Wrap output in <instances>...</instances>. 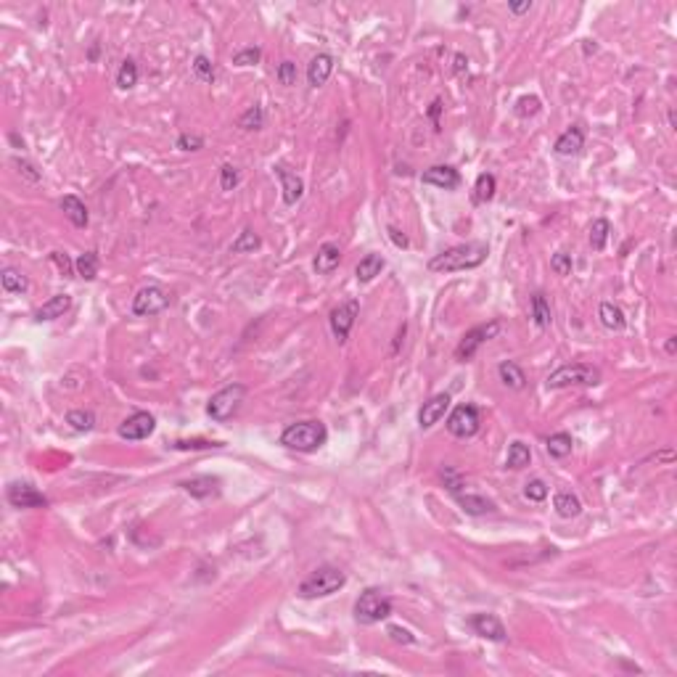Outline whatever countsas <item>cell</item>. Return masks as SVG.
<instances>
[{"label":"cell","instance_id":"34","mask_svg":"<svg viewBox=\"0 0 677 677\" xmlns=\"http://www.w3.org/2000/svg\"><path fill=\"white\" fill-rule=\"evenodd\" d=\"M609 233H611V222L606 220V217L593 220V225H590V246L596 252H603L606 249V241H609Z\"/></svg>","mask_w":677,"mask_h":677},{"label":"cell","instance_id":"12","mask_svg":"<svg viewBox=\"0 0 677 677\" xmlns=\"http://www.w3.org/2000/svg\"><path fill=\"white\" fill-rule=\"evenodd\" d=\"M6 498H8V503L14 508H46L48 505L46 495L40 489H35L32 484H27V482H11L8 489H6Z\"/></svg>","mask_w":677,"mask_h":677},{"label":"cell","instance_id":"50","mask_svg":"<svg viewBox=\"0 0 677 677\" xmlns=\"http://www.w3.org/2000/svg\"><path fill=\"white\" fill-rule=\"evenodd\" d=\"M50 259L59 265V270H61L63 275H72V270H75V262L66 257L63 252H50Z\"/></svg>","mask_w":677,"mask_h":677},{"label":"cell","instance_id":"46","mask_svg":"<svg viewBox=\"0 0 677 677\" xmlns=\"http://www.w3.org/2000/svg\"><path fill=\"white\" fill-rule=\"evenodd\" d=\"M175 450H206V447H220L217 442H209V440H177L173 442Z\"/></svg>","mask_w":677,"mask_h":677},{"label":"cell","instance_id":"49","mask_svg":"<svg viewBox=\"0 0 677 677\" xmlns=\"http://www.w3.org/2000/svg\"><path fill=\"white\" fill-rule=\"evenodd\" d=\"M386 635L392 638L394 643H402V646H410V643L415 640V638H413V635H410V632L405 630V627H397V625H392V627L386 630Z\"/></svg>","mask_w":677,"mask_h":677},{"label":"cell","instance_id":"17","mask_svg":"<svg viewBox=\"0 0 677 677\" xmlns=\"http://www.w3.org/2000/svg\"><path fill=\"white\" fill-rule=\"evenodd\" d=\"M180 487L186 489L190 498L206 500V498L220 495V479L217 476H190L186 482H180Z\"/></svg>","mask_w":677,"mask_h":677},{"label":"cell","instance_id":"8","mask_svg":"<svg viewBox=\"0 0 677 677\" xmlns=\"http://www.w3.org/2000/svg\"><path fill=\"white\" fill-rule=\"evenodd\" d=\"M170 307V294L161 286H143L141 291L133 297V315L148 317L159 315Z\"/></svg>","mask_w":677,"mask_h":677},{"label":"cell","instance_id":"19","mask_svg":"<svg viewBox=\"0 0 677 677\" xmlns=\"http://www.w3.org/2000/svg\"><path fill=\"white\" fill-rule=\"evenodd\" d=\"M331 72H333V56L331 53H317L315 59L310 61V66H307V82H310V88L326 85L328 77H331Z\"/></svg>","mask_w":677,"mask_h":677},{"label":"cell","instance_id":"5","mask_svg":"<svg viewBox=\"0 0 677 677\" xmlns=\"http://www.w3.org/2000/svg\"><path fill=\"white\" fill-rule=\"evenodd\" d=\"M600 381V371L593 365H582V362H569L556 368L548 376V389H564V386H596Z\"/></svg>","mask_w":677,"mask_h":677},{"label":"cell","instance_id":"6","mask_svg":"<svg viewBox=\"0 0 677 677\" xmlns=\"http://www.w3.org/2000/svg\"><path fill=\"white\" fill-rule=\"evenodd\" d=\"M246 386L244 384H228V386H222L220 392H215L209 397V402H206V413H209V418L212 421H228L238 408H241V402H244V397H246Z\"/></svg>","mask_w":677,"mask_h":677},{"label":"cell","instance_id":"39","mask_svg":"<svg viewBox=\"0 0 677 677\" xmlns=\"http://www.w3.org/2000/svg\"><path fill=\"white\" fill-rule=\"evenodd\" d=\"M540 98L537 95H521L519 101H516V106H513V111H516V117H521V119H527V117H535L537 111H540Z\"/></svg>","mask_w":677,"mask_h":677},{"label":"cell","instance_id":"22","mask_svg":"<svg viewBox=\"0 0 677 677\" xmlns=\"http://www.w3.org/2000/svg\"><path fill=\"white\" fill-rule=\"evenodd\" d=\"M339 262H342V249H339V244H323L320 249H317V254H315V273L317 275H328V273H333V270L339 268Z\"/></svg>","mask_w":677,"mask_h":677},{"label":"cell","instance_id":"56","mask_svg":"<svg viewBox=\"0 0 677 677\" xmlns=\"http://www.w3.org/2000/svg\"><path fill=\"white\" fill-rule=\"evenodd\" d=\"M596 50H598V46L593 40H585V53H596Z\"/></svg>","mask_w":677,"mask_h":677},{"label":"cell","instance_id":"36","mask_svg":"<svg viewBox=\"0 0 677 677\" xmlns=\"http://www.w3.org/2000/svg\"><path fill=\"white\" fill-rule=\"evenodd\" d=\"M135 85H138V63L133 61V59H125L122 66H119V72H117V88L119 90H130Z\"/></svg>","mask_w":677,"mask_h":677},{"label":"cell","instance_id":"7","mask_svg":"<svg viewBox=\"0 0 677 677\" xmlns=\"http://www.w3.org/2000/svg\"><path fill=\"white\" fill-rule=\"evenodd\" d=\"M503 328L500 320H489V323H482V326H473L471 331L463 333V339L458 342L455 346V360L458 362H469L476 355V349L482 344H487L489 339H495Z\"/></svg>","mask_w":677,"mask_h":677},{"label":"cell","instance_id":"14","mask_svg":"<svg viewBox=\"0 0 677 677\" xmlns=\"http://www.w3.org/2000/svg\"><path fill=\"white\" fill-rule=\"evenodd\" d=\"M421 180L426 186H437L442 190H455L460 186V173L450 164H434V167L424 170Z\"/></svg>","mask_w":677,"mask_h":677},{"label":"cell","instance_id":"55","mask_svg":"<svg viewBox=\"0 0 677 677\" xmlns=\"http://www.w3.org/2000/svg\"><path fill=\"white\" fill-rule=\"evenodd\" d=\"M664 352H667V355H675V352H677V339H675V336H669V339H667Z\"/></svg>","mask_w":677,"mask_h":677},{"label":"cell","instance_id":"45","mask_svg":"<svg viewBox=\"0 0 677 677\" xmlns=\"http://www.w3.org/2000/svg\"><path fill=\"white\" fill-rule=\"evenodd\" d=\"M220 186H222V190H233L238 186V170L233 167V164H222Z\"/></svg>","mask_w":677,"mask_h":677},{"label":"cell","instance_id":"27","mask_svg":"<svg viewBox=\"0 0 677 677\" xmlns=\"http://www.w3.org/2000/svg\"><path fill=\"white\" fill-rule=\"evenodd\" d=\"M498 373H500V381H503L505 386H511V389H524L527 386V376H524V371L519 368V362L503 360L498 365Z\"/></svg>","mask_w":677,"mask_h":677},{"label":"cell","instance_id":"41","mask_svg":"<svg viewBox=\"0 0 677 677\" xmlns=\"http://www.w3.org/2000/svg\"><path fill=\"white\" fill-rule=\"evenodd\" d=\"M259 59H262V50L257 46L241 48V50L233 53V63L236 66H254V63H259Z\"/></svg>","mask_w":677,"mask_h":677},{"label":"cell","instance_id":"10","mask_svg":"<svg viewBox=\"0 0 677 677\" xmlns=\"http://www.w3.org/2000/svg\"><path fill=\"white\" fill-rule=\"evenodd\" d=\"M357 313H360V302L357 300H346V302H342L339 307H333L331 310L328 323H331V331H333V336L339 339V344H344L346 339H349V331H352V326H355Z\"/></svg>","mask_w":677,"mask_h":677},{"label":"cell","instance_id":"47","mask_svg":"<svg viewBox=\"0 0 677 677\" xmlns=\"http://www.w3.org/2000/svg\"><path fill=\"white\" fill-rule=\"evenodd\" d=\"M177 148L180 151H199V148H204V138L202 135H180L177 138Z\"/></svg>","mask_w":677,"mask_h":677},{"label":"cell","instance_id":"11","mask_svg":"<svg viewBox=\"0 0 677 677\" xmlns=\"http://www.w3.org/2000/svg\"><path fill=\"white\" fill-rule=\"evenodd\" d=\"M154 429H157V418L151 415V413H146V410H138V413H133L130 418H125L122 424H119V437L122 440H130V442H138V440H146V437H151L154 434Z\"/></svg>","mask_w":677,"mask_h":677},{"label":"cell","instance_id":"24","mask_svg":"<svg viewBox=\"0 0 677 677\" xmlns=\"http://www.w3.org/2000/svg\"><path fill=\"white\" fill-rule=\"evenodd\" d=\"M384 265H386V259L381 254H365L360 262H357V268H355V278L360 284H371L376 275H381Z\"/></svg>","mask_w":677,"mask_h":677},{"label":"cell","instance_id":"26","mask_svg":"<svg viewBox=\"0 0 677 677\" xmlns=\"http://www.w3.org/2000/svg\"><path fill=\"white\" fill-rule=\"evenodd\" d=\"M553 508H556V513H558L561 519H574V516H580L582 503H580V498L571 495V492H558V495L553 498Z\"/></svg>","mask_w":677,"mask_h":677},{"label":"cell","instance_id":"23","mask_svg":"<svg viewBox=\"0 0 677 677\" xmlns=\"http://www.w3.org/2000/svg\"><path fill=\"white\" fill-rule=\"evenodd\" d=\"M59 206H61V212L66 215V220L72 222L75 228H88V222H90V215H88V206L82 204L79 202L77 196H63L61 202H59Z\"/></svg>","mask_w":677,"mask_h":677},{"label":"cell","instance_id":"3","mask_svg":"<svg viewBox=\"0 0 677 677\" xmlns=\"http://www.w3.org/2000/svg\"><path fill=\"white\" fill-rule=\"evenodd\" d=\"M346 585V574L339 567H317L300 582L302 598H328Z\"/></svg>","mask_w":677,"mask_h":677},{"label":"cell","instance_id":"25","mask_svg":"<svg viewBox=\"0 0 677 677\" xmlns=\"http://www.w3.org/2000/svg\"><path fill=\"white\" fill-rule=\"evenodd\" d=\"M598 317L603 328H609V331H625V326H627V317L622 313V307H616L614 302H603L598 307Z\"/></svg>","mask_w":677,"mask_h":677},{"label":"cell","instance_id":"37","mask_svg":"<svg viewBox=\"0 0 677 677\" xmlns=\"http://www.w3.org/2000/svg\"><path fill=\"white\" fill-rule=\"evenodd\" d=\"M238 127L241 130H259V127H265V111H262V106L259 104L249 106V109L238 117Z\"/></svg>","mask_w":677,"mask_h":677},{"label":"cell","instance_id":"20","mask_svg":"<svg viewBox=\"0 0 677 677\" xmlns=\"http://www.w3.org/2000/svg\"><path fill=\"white\" fill-rule=\"evenodd\" d=\"M69 307H72V297H69V294H56V297H50L43 307H37L35 320H37V323H48V320L63 317V313H69Z\"/></svg>","mask_w":677,"mask_h":677},{"label":"cell","instance_id":"52","mask_svg":"<svg viewBox=\"0 0 677 677\" xmlns=\"http://www.w3.org/2000/svg\"><path fill=\"white\" fill-rule=\"evenodd\" d=\"M508 11H511L513 16L529 14V11H532V0H524V3H508Z\"/></svg>","mask_w":677,"mask_h":677},{"label":"cell","instance_id":"54","mask_svg":"<svg viewBox=\"0 0 677 677\" xmlns=\"http://www.w3.org/2000/svg\"><path fill=\"white\" fill-rule=\"evenodd\" d=\"M440 109H442V101H440V98H437V101L431 104V109H429V114H431V119H434V125H440V122H437V117H440Z\"/></svg>","mask_w":677,"mask_h":677},{"label":"cell","instance_id":"4","mask_svg":"<svg viewBox=\"0 0 677 677\" xmlns=\"http://www.w3.org/2000/svg\"><path fill=\"white\" fill-rule=\"evenodd\" d=\"M389 616H392V598L378 587L362 590L360 598L355 600V619L360 625H378Z\"/></svg>","mask_w":677,"mask_h":677},{"label":"cell","instance_id":"42","mask_svg":"<svg viewBox=\"0 0 677 677\" xmlns=\"http://www.w3.org/2000/svg\"><path fill=\"white\" fill-rule=\"evenodd\" d=\"M551 268L556 275H569L571 268H574V259H571V254H567V252H556L551 257Z\"/></svg>","mask_w":677,"mask_h":677},{"label":"cell","instance_id":"51","mask_svg":"<svg viewBox=\"0 0 677 677\" xmlns=\"http://www.w3.org/2000/svg\"><path fill=\"white\" fill-rule=\"evenodd\" d=\"M386 233H389V238L394 241V246H400V249H408V236L400 230V228H394V225H389L386 228Z\"/></svg>","mask_w":677,"mask_h":677},{"label":"cell","instance_id":"15","mask_svg":"<svg viewBox=\"0 0 677 677\" xmlns=\"http://www.w3.org/2000/svg\"><path fill=\"white\" fill-rule=\"evenodd\" d=\"M450 408V394L447 392H440L434 394L429 402H424V408L418 410V426L421 429H431L434 424H440L442 418H444V413Z\"/></svg>","mask_w":677,"mask_h":677},{"label":"cell","instance_id":"31","mask_svg":"<svg viewBox=\"0 0 677 677\" xmlns=\"http://www.w3.org/2000/svg\"><path fill=\"white\" fill-rule=\"evenodd\" d=\"M529 460H532L529 447H527L524 442H511V447H508V458H505V466H508V469H513V471H519V469H524V466H529Z\"/></svg>","mask_w":677,"mask_h":677},{"label":"cell","instance_id":"16","mask_svg":"<svg viewBox=\"0 0 677 677\" xmlns=\"http://www.w3.org/2000/svg\"><path fill=\"white\" fill-rule=\"evenodd\" d=\"M273 173L278 175V180H281V188H284V202L288 206L297 204L302 199V193H304V183H302V177L297 173H291L286 164H275L273 167Z\"/></svg>","mask_w":677,"mask_h":677},{"label":"cell","instance_id":"40","mask_svg":"<svg viewBox=\"0 0 677 677\" xmlns=\"http://www.w3.org/2000/svg\"><path fill=\"white\" fill-rule=\"evenodd\" d=\"M524 498H527V500H532V503H542V500L548 498V484H545L542 479H532V482H527V484H524Z\"/></svg>","mask_w":677,"mask_h":677},{"label":"cell","instance_id":"32","mask_svg":"<svg viewBox=\"0 0 677 677\" xmlns=\"http://www.w3.org/2000/svg\"><path fill=\"white\" fill-rule=\"evenodd\" d=\"M98 268H101V262H98V254L95 252H82L75 259V270H77L79 278H85V281H95Z\"/></svg>","mask_w":677,"mask_h":677},{"label":"cell","instance_id":"2","mask_svg":"<svg viewBox=\"0 0 677 677\" xmlns=\"http://www.w3.org/2000/svg\"><path fill=\"white\" fill-rule=\"evenodd\" d=\"M328 440V429L323 421H297L281 431V444L297 453H315Z\"/></svg>","mask_w":677,"mask_h":677},{"label":"cell","instance_id":"18","mask_svg":"<svg viewBox=\"0 0 677 677\" xmlns=\"http://www.w3.org/2000/svg\"><path fill=\"white\" fill-rule=\"evenodd\" d=\"M585 148V133L580 125H571L567 133L558 135L556 141V154L558 157H580Z\"/></svg>","mask_w":677,"mask_h":677},{"label":"cell","instance_id":"9","mask_svg":"<svg viewBox=\"0 0 677 677\" xmlns=\"http://www.w3.org/2000/svg\"><path fill=\"white\" fill-rule=\"evenodd\" d=\"M479 410L473 405H458L450 415H447V431L458 437V440H469L479 431Z\"/></svg>","mask_w":677,"mask_h":677},{"label":"cell","instance_id":"38","mask_svg":"<svg viewBox=\"0 0 677 677\" xmlns=\"http://www.w3.org/2000/svg\"><path fill=\"white\" fill-rule=\"evenodd\" d=\"M66 424L72 426L75 431H90L95 426L93 410H69L66 413Z\"/></svg>","mask_w":677,"mask_h":677},{"label":"cell","instance_id":"30","mask_svg":"<svg viewBox=\"0 0 677 677\" xmlns=\"http://www.w3.org/2000/svg\"><path fill=\"white\" fill-rule=\"evenodd\" d=\"M532 320H535L537 328H551L553 323V313L551 304L542 294H532Z\"/></svg>","mask_w":677,"mask_h":677},{"label":"cell","instance_id":"35","mask_svg":"<svg viewBox=\"0 0 677 677\" xmlns=\"http://www.w3.org/2000/svg\"><path fill=\"white\" fill-rule=\"evenodd\" d=\"M545 447H548V453H551L553 458H567V455H571L574 440L569 437L567 431H558V434H551V437H548Z\"/></svg>","mask_w":677,"mask_h":677},{"label":"cell","instance_id":"21","mask_svg":"<svg viewBox=\"0 0 677 677\" xmlns=\"http://www.w3.org/2000/svg\"><path fill=\"white\" fill-rule=\"evenodd\" d=\"M453 498L458 500V505L469 513V516H484V513H492L495 511V503L482 498V495H471V492H453Z\"/></svg>","mask_w":677,"mask_h":677},{"label":"cell","instance_id":"53","mask_svg":"<svg viewBox=\"0 0 677 677\" xmlns=\"http://www.w3.org/2000/svg\"><path fill=\"white\" fill-rule=\"evenodd\" d=\"M463 69H469V59H466L463 53H458V56H455V72H463Z\"/></svg>","mask_w":677,"mask_h":677},{"label":"cell","instance_id":"29","mask_svg":"<svg viewBox=\"0 0 677 677\" xmlns=\"http://www.w3.org/2000/svg\"><path fill=\"white\" fill-rule=\"evenodd\" d=\"M0 284H3V288H6L8 294H21V291L30 288L27 275L16 268H3V273H0Z\"/></svg>","mask_w":677,"mask_h":677},{"label":"cell","instance_id":"13","mask_svg":"<svg viewBox=\"0 0 677 677\" xmlns=\"http://www.w3.org/2000/svg\"><path fill=\"white\" fill-rule=\"evenodd\" d=\"M469 627H471L479 638L492 640V643H505L508 640V632H505L503 622L495 614H473L469 616Z\"/></svg>","mask_w":677,"mask_h":677},{"label":"cell","instance_id":"44","mask_svg":"<svg viewBox=\"0 0 677 677\" xmlns=\"http://www.w3.org/2000/svg\"><path fill=\"white\" fill-rule=\"evenodd\" d=\"M193 72L204 79V82H212L215 79V63L209 61L206 56H196L193 59Z\"/></svg>","mask_w":677,"mask_h":677},{"label":"cell","instance_id":"28","mask_svg":"<svg viewBox=\"0 0 677 677\" xmlns=\"http://www.w3.org/2000/svg\"><path fill=\"white\" fill-rule=\"evenodd\" d=\"M495 190H498V180L492 173H482L476 177V186H473V202L476 204H487L495 199Z\"/></svg>","mask_w":677,"mask_h":677},{"label":"cell","instance_id":"1","mask_svg":"<svg viewBox=\"0 0 677 677\" xmlns=\"http://www.w3.org/2000/svg\"><path fill=\"white\" fill-rule=\"evenodd\" d=\"M487 244L482 241H471V244H460L447 252L437 254L434 259H429V270L431 273H455V270H471L479 268L487 259Z\"/></svg>","mask_w":677,"mask_h":677},{"label":"cell","instance_id":"43","mask_svg":"<svg viewBox=\"0 0 677 677\" xmlns=\"http://www.w3.org/2000/svg\"><path fill=\"white\" fill-rule=\"evenodd\" d=\"M275 77H278V82L286 85V88L297 85V63H294V61H281V63H278Z\"/></svg>","mask_w":677,"mask_h":677},{"label":"cell","instance_id":"33","mask_svg":"<svg viewBox=\"0 0 677 677\" xmlns=\"http://www.w3.org/2000/svg\"><path fill=\"white\" fill-rule=\"evenodd\" d=\"M262 246V238L254 233L252 228H244L238 238L230 244V254H246V252H257Z\"/></svg>","mask_w":677,"mask_h":677},{"label":"cell","instance_id":"48","mask_svg":"<svg viewBox=\"0 0 677 677\" xmlns=\"http://www.w3.org/2000/svg\"><path fill=\"white\" fill-rule=\"evenodd\" d=\"M14 164H16V167H19V173H21V177H27L30 183H37V180H40V173L35 170V164H30L27 159H19V157H16V159H14Z\"/></svg>","mask_w":677,"mask_h":677}]
</instances>
